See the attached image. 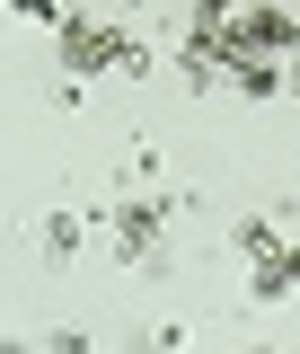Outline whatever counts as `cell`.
Instances as JSON below:
<instances>
[{
	"instance_id": "6da1fadb",
	"label": "cell",
	"mask_w": 300,
	"mask_h": 354,
	"mask_svg": "<svg viewBox=\"0 0 300 354\" xmlns=\"http://www.w3.org/2000/svg\"><path fill=\"white\" fill-rule=\"evenodd\" d=\"M221 36H230L239 62H274V53L300 44V18L292 9H239V18H221Z\"/></svg>"
},
{
	"instance_id": "7a4b0ae2",
	"label": "cell",
	"mask_w": 300,
	"mask_h": 354,
	"mask_svg": "<svg viewBox=\"0 0 300 354\" xmlns=\"http://www.w3.org/2000/svg\"><path fill=\"white\" fill-rule=\"evenodd\" d=\"M106 62H132V44L88 18H62V71H106Z\"/></svg>"
},
{
	"instance_id": "3957f363",
	"label": "cell",
	"mask_w": 300,
	"mask_h": 354,
	"mask_svg": "<svg viewBox=\"0 0 300 354\" xmlns=\"http://www.w3.org/2000/svg\"><path fill=\"white\" fill-rule=\"evenodd\" d=\"M115 248H124L132 266H168V248H159V204H115Z\"/></svg>"
},
{
	"instance_id": "277c9868",
	"label": "cell",
	"mask_w": 300,
	"mask_h": 354,
	"mask_svg": "<svg viewBox=\"0 0 300 354\" xmlns=\"http://www.w3.org/2000/svg\"><path fill=\"white\" fill-rule=\"evenodd\" d=\"M230 71H239V88H248V97H274V88H283V71H274V62H230Z\"/></svg>"
},
{
	"instance_id": "5b68a950",
	"label": "cell",
	"mask_w": 300,
	"mask_h": 354,
	"mask_svg": "<svg viewBox=\"0 0 300 354\" xmlns=\"http://www.w3.org/2000/svg\"><path fill=\"white\" fill-rule=\"evenodd\" d=\"M44 248H53V257H71V248H80V221L53 213V221H44Z\"/></svg>"
},
{
	"instance_id": "8992f818",
	"label": "cell",
	"mask_w": 300,
	"mask_h": 354,
	"mask_svg": "<svg viewBox=\"0 0 300 354\" xmlns=\"http://www.w3.org/2000/svg\"><path fill=\"white\" fill-rule=\"evenodd\" d=\"M44 354H88V337H80V328H53V337H44Z\"/></svg>"
},
{
	"instance_id": "52a82bcc",
	"label": "cell",
	"mask_w": 300,
	"mask_h": 354,
	"mask_svg": "<svg viewBox=\"0 0 300 354\" xmlns=\"http://www.w3.org/2000/svg\"><path fill=\"white\" fill-rule=\"evenodd\" d=\"M0 354H27V346H0Z\"/></svg>"
}]
</instances>
